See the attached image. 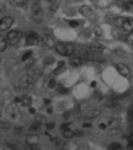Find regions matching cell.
I'll return each mask as SVG.
<instances>
[{"label":"cell","mask_w":133,"mask_h":150,"mask_svg":"<svg viewBox=\"0 0 133 150\" xmlns=\"http://www.w3.org/2000/svg\"><path fill=\"white\" fill-rule=\"evenodd\" d=\"M56 51L59 54L65 57H71L75 53V46L71 43H64V42H59L55 45Z\"/></svg>","instance_id":"1"},{"label":"cell","mask_w":133,"mask_h":150,"mask_svg":"<svg viewBox=\"0 0 133 150\" xmlns=\"http://www.w3.org/2000/svg\"><path fill=\"white\" fill-rule=\"evenodd\" d=\"M31 14H33V20L39 23L43 21V9H42V5L39 0H34L33 5H31Z\"/></svg>","instance_id":"2"},{"label":"cell","mask_w":133,"mask_h":150,"mask_svg":"<svg viewBox=\"0 0 133 150\" xmlns=\"http://www.w3.org/2000/svg\"><path fill=\"white\" fill-rule=\"evenodd\" d=\"M22 38V33L19 30H12L7 34L6 36V40H7V44L11 45V46H15L20 43Z\"/></svg>","instance_id":"3"},{"label":"cell","mask_w":133,"mask_h":150,"mask_svg":"<svg viewBox=\"0 0 133 150\" xmlns=\"http://www.w3.org/2000/svg\"><path fill=\"white\" fill-rule=\"evenodd\" d=\"M35 83V79L31 75H23L19 81V87L23 90H29L34 87Z\"/></svg>","instance_id":"4"},{"label":"cell","mask_w":133,"mask_h":150,"mask_svg":"<svg viewBox=\"0 0 133 150\" xmlns=\"http://www.w3.org/2000/svg\"><path fill=\"white\" fill-rule=\"evenodd\" d=\"M39 40H41V36H39L38 34H36V33H34V31L29 33V34L27 35V37H26V43H27V45H30V46L37 45L38 43H39Z\"/></svg>","instance_id":"5"},{"label":"cell","mask_w":133,"mask_h":150,"mask_svg":"<svg viewBox=\"0 0 133 150\" xmlns=\"http://www.w3.org/2000/svg\"><path fill=\"white\" fill-rule=\"evenodd\" d=\"M116 69L124 77H130L131 76V68L125 64H116Z\"/></svg>","instance_id":"6"},{"label":"cell","mask_w":133,"mask_h":150,"mask_svg":"<svg viewBox=\"0 0 133 150\" xmlns=\"http://www.w3.org/2000/svg\"><path fill=\"white\" fill-rule=\"evenodd\" d=\"M14 20L11 16H6V18H2L0 20V31H5L7 29H9L13 24Z\"/></svg>","instance_id":"7"},{"label":"cell","mask_w":133,"mask_h":150,"mask_svg":"<svg viewBox=\"0 0 133 150\" xmlns=\"http://www.w3.org/2000/svg\"><path fill=\"white\" fill-rule=\"evenodd\" d=\"M120 96L119 95H112L108 98V100L105 102V106L107 108H116L119 105V100H120Z\"/></svg>","instance_id":"8"},{"label":"cell","mask_w":133,"mask_h":150,"mask_svg":"<svg viewBox=\"0 0 133 150\" xmlns=\"http://www.w3.org/2000/svg\"><path fill=\"white\" fill-rule=\"evenodd\" d=\"M27 144L30 147H37L39 144V136L37 134H30L27 136Z\"/></svg>","instance_id":"9"},{"label":"cell","mask_w":133,"mask_h":150,"mask_svg":"<svg viewBox=\"0 0 133 150\" xmlns=\"http://www.w3.org/2000/svg\"><path fill=\"white\" fill-rule=\"evenodd\" d=\"M41 40H42L46 46H53V45H56V43H55L52 36L49 35V34H42V35H41Z\"/></svg>","instance_id":"10"},{"label":"cell","mask_w":133,"mask_h":150,"mask_svg":"<svg viewBox=\"0 0 133 150\" xmlns=\"http://www.w3.org/2000/svg\"><path fill=\"white\" fill-rule=\"evenodd\" d=\"M122 28H123V30L126 31V33H133V20L126 19V18H125L123 24H122Z\"/></svg>","instance_id":"11"},{"label":"cell","mask_w":133,"mask_h":150,"mask_svg":"<svg viewBox=\"0 0 133 150\" xmlns=\"http://www.w3.org/2000/svg\"><path fill=\"white\" fill-rule=\"evenodd\" d=\"M79 12H80V14L83 15L85 18H89V16L93 15V9H92L89 6H87V5L81 6L80 9H79Z\"/></svg>","instance_id":"12"},{"label":"cell","mask_w":133,"mask_h":150,"mask_svg":"<svg viewBox=\"0 0 133 150\" xmlns=\"http://www.w3.org/2000/svg\"><path fill=\"white\" fill-rule=\"evenodd\" d=\"M70 65L72 66V67H80L81 65H82V59H81V57L79 56H71L70 57Z\"/></svg>","instance_id":"13"},{"label":"cell","mask_w":133,"mask_h":150,"mask_svg":"<svg viewBox=\"0 0 133 150\" xmlns=\"http://www.w3.org/2000/svg\"><path fill=\"white\" fill-rule=\"evenodd\" d=\"M90 50L92 51H94L96 53H101V52H103L104 51V46L101 44V43H98V42H94V43H92L90 44Z\"/></svg>","instance_id":"14"},{"label":"cell","mask_w":133,"mask_h":150,"mask_svg":"<svg viewBox=\"0 0 133 150\" xmlns=\"http://www.w3.org/2000/svg\"><path fill=\"white\" fill-rule=\"evenodd\" d=\"M31 102H33V99H31V97L29 96V95H23L22 97H21V105L22 106H26V108H29L30 105H31Z\"/></svg>","instance_id":"15"},{"label":"cell","mask_w":133,"mask_h":150,"mask_svg":"<svg viewBox=\"0 0 133 150\" xmlns=\"http://www.w3.org/2000/svg\"><path fill=\"white\" fill-rule=\"evenodd\" d=\"M66 69V64L64 62V61H60L59 64H58V66H57V68L55 69V75H59V74H61Z\"/></svg>","instance_id":"16"},{"label":"cell","mask_w":133,"mask_h":150,"mask_svg":"<svg viewBox=\"0 0 133 150\" xmlns=\"http://www.w3.org/2000/svg\"><path fill=\"white\" fill-rule=\"evenodd\" d=\"M63 135H64V137H65L66 140H71V139L75 135V133L72 131V129H70V128H66V129L63 131Z\"/></svg>","instance_id":"17"},{"label":"cell","mask_w":133,"mask_h":150,"mask_svg":"<svg viewBox=\"0 0 133 150\" xmlns=\"http://www.w3.org/2000/svg\"><path fill=\"white\" fill-rule=\"evenodd\" d=\"M101 114V111L100 110H90L89 112L87 113V119H96L98 115Z\"/></svg>","instance_id":"18"},{"label":"cell","mask_w":133,"mask_h":150,"mask_svg":"<svg viewBox=\"0 0 133 150\" xmlns=\"http://www.w3.org/2000/svg\"><path fill=\"white\" fill-rule=\"evenodd\" d=\"M123 7L127 12H133V1L132 0H127V1L123 2Z\"/></svg>","instance_id":"19"},{"label":"cell","mask_w":133,"mask_h":150,"mask_svg":"<svg viewBox=\"0 0 133 150\" xmlns=\"http://www.w3.org/2000/svg\"><path fill=\"white\" fill-rule=\"evenodd\" d=\"M7 40H6V37H4L2 35H0V52H4L7 47Z\"/></svg>","instance_id":"20"},{"label":"cell","mask_w":133,"mask_h":150,"mask_svg":"<svg viewBox=\"0 0 133 150\" xmlns=\"http://www.w3.org/2000/svg\"><path fill=\"white\" fill-rule=\"evenodd\" d=\"M41 126H42V124H39L38 121H35V120H34V122L30 125L29 129H30V131H33V132L39 131V129H41Z\"/></svg>","instance_id":"21"},{"label":"cell","mask_w":133,"mask_h":150,"mask_svg":"<svg viewBox=\"0 0 133 150\" xmlns=\"http://www.w3.org/2000/svg\"><path fill=\"white\" fill-rule=\"evenodd\" d=\"M57 90H58V93H59L60 95L68 94V89H67L66 87H64L63 84H57Z\"/></svg>","instance_id":"22"},{"label":"cell","mask_w":133,"mask_h":150,"mask_svg":"<svg viewBox=\"0 0 133 150\" xmlns=\"http://www.w3.org/2000/svg\"><path fill=\"white\" fill-rule=\"evenodd\" d=\"M122 148H123L122 144L118 143V142H114V143H111V144L108 146V149H110V150H119V149H122Z\"/></svg>","instance_id":"23"},{"label":"cell","mask_w":133,"mask_h":150,"mask_svg":"<svg viewBox=\"0 0 133 150\" xmlns=\"http://www.w3.org/2000/svg\"><path fill=\"white\" fill-rule=\"evenodd\" d=\"M125 40H126V43L129 45L133 46V33H127V35L125 37Z\"/></svg>","instance_id":"24"},{"label":"cell","mask_w":133,"mask_h":150,"mask_svg":"<svg viewBox=\"0 0 133 150\" xmlns=\"http://www.w3.org/2000/svg\"><path fill=\"white\" fill-rule=\"evenodd\" d=\"M127 118L130 121H133V103L130 105V108L127 110Z\"/></svg>","instance_id":"25"},{"label":"cell","mask_w":133,"mask_h":150,"mask_svg":"<svg viewBox=\"0 0 133 150\" xmlns=\"http://www.w3.org/2000/svg\"><path fill=\"white\" fill-rule=\"evenodd\" d=\"M55 142H56V146H57L58 148H63V147L66 144V142H65L64 140H58V139H56Z\"/></svg>","instance_id":"26"},{"label":"cell","mask_w":133,"mask_h":150,"mask_svg":"<svg viewBox=\"0 0 133 150\" xmlns=\"http://www.w3.org/2000/svg\"><path fill=\"white\" fill-rule=\"evenodd\" d=\"M9 122L8 121H0V128H2V129H8L9 128Z\"/></svg>","instance_id":"27"},{"label":"cell","mask_w":133,"mask_h":150,"mask_svg":"<svg viewBox=\"0 0 133 150\" xmlns=\"http://www.w3.org/2000/svg\"><path fill=\"white\" fill-rule=\"evenodd\" d=\"M68 24H70L72 28H76V27H79L80 22L76 21V20H70V21H68Z\"/></svg>","instance_id":"28"},{"label":"cell","mask_w":133,"mask_h":150,"mask_svg":"<svg viewBox=\"0 0 133 150\" xmlns=\"http://www.w3.org/2000/svg\"><path fill=\"white\" fill-rule=\"evenodd\" d=\"M35 121H38L39 124H44V121H45V118H44L43 115H41V114H37V115L35 117Z\"/></svg>","instance_id":"29"},{"label":"cell","mask_w":133,"mask_h":150,"mask_svg":"<svg viewBox=\"0 0 133 150\" xmlns=\"http://www.w3.org/2000/svg\"><path fill=\"white\" fill-rule=\"evenodd\" d=\"M31 54H33V52H31V51H28V52H26V53L23 54V57H22V61H27L28 59H30Z\"/></svg>","instance_id":"30"},{"label":"cell","mask_w":133,"mask_h":150,"mask_svg":"<svg viewBox=\"0 0 133 150\" xmlns=\"http://www.w3.org/2000/svg\"><path fill=\"white\" fill-rule=\"evenodd\" d=\"M127 141H129V143H127V148H130V149H133V134H131V135L129 136Z\"/></svg>","instance_id":"31"},{"label":"cell","mask_w":133,"mask_h":150,"mask_svg":"<svg viewBox=\"0 0 133 150\" xmlns=\"http://www.w3.org/2000/svg\"><path fill=\"white\" fill-rule=\"evenodd\" d=\"M94 34H95L96 36H101L102 35V29L100 27H95L94 28Z\"/></svg>","instance_id":"32"},{"label":"cell","mask_w":133,"mask_h":150,"mask_svg":"<svg viewBox=\"0 0 133 150\" xmlns=\"http://www.w3.org/2000/svg\"><path fill=\"white\" fill-rule=\"evenodd\" d=\"M49 88H55V87H57V82H56V80H50V82H49Z\"/></svg>","instance_id":"33"},{"label":"cell","mask_w":133,"mask_h":150,"mask_svg":"<svg viewBox=\"0 0 133 150\" xmlns=\"http://www.w3.org/2000/svg\"><path fill=\"white\" fill-rule=\"evenodd\" d=\"M107 127H108V124H107V122H101V124L98 125V128H100L101 131H104V129H107Z\"/></svg>","instance_id":"34"},{"label":"cell","mask_w":133,"mask_h":150,"mask_svg":"<svg viewBox=\"0 0 133 150\" xmlns=\"http://www.w3.org/2000/svg\"><path fill=\"white\" fill-rule=\"evenodd\" d=\"M55 126H56V124H55V122H49V124H46V128H48L49 131L53 129V128H55Z\"/></svg>","instance_id":"35"},{"label":"cell","mask_w":133,"mask_h":150,"mask_svg":"<svg viewBox=\"0 0 133 150\" xmlns=\"http://www.w3.org/2000/svg\"><path fill=\"white\" fill-rule=\"evenodd\" d=\"M94 98H95V99H97V100H101V99L103 98V96H102V95L97 91V93H95V94H94Z\"/></svg>","instance_id":"36"},{"label":"cell","mask_w":133,"mask_h":150,"mask_svg":"<svg viewBox=\"0 0 133 150\" xmlns=\"http://www.w3.org/2000/svg\"><path fill=\"white\" fill-rule=\"evenodd\" d=\"M92 126H93V125H92L90 122H83V124H82V127H83L85 129H86V128H92Z\"/></svg>","instance_id":"37"},{"label":"cell","mask_w":133,"mask_h":150,"mask_svg":"<svg viewBox=\"0 0 133 150\" xmlns=\"http://www.w3.org/2000/svg\"><path fill=\"white\" fill-rule=\"evenodd\" d=\"M68 127H70V124H67V122H66V124H63V125L60 126V129H63V131H64V129H66V128H68Z\"/></svg>","instance_id":"38"},{"label":"cell","mask_w":133,"mask_h":150,"mask_svg":"<svg viewBox=\"0 0 133 150\" xmlns=\"http://www.w3.org/2000/svg\"><path fill=\"white\" fill-rule=\"evenodd\" d=\"M44 104L48 106V105H50L51 104V99H48V98H44Z\"/></svg>","instance_id":"39"},{"label":"cell","mask_w":133,"mask_h":150,"mask_svg":"<svg viewBox=\"0 0 133 150\" xmlns=\"http://www.w3.org/2000/svg\"><path fill=\"white\" fill-rule=\"evenodd\" d=\"M22 132H23V128H22V127H16V128H15V133H18V134H19V133H22Z\"/></svg>","instance_id":"40"},{"label":"cell","mask_w":133,"mask_h":150,"mask_svg":"<svg viewBox=\"0 0 133 150\" xmlns=\"http://www.w3.org/2000/svg\"><path fill=\"white\" fill-rule=\"evenodd\" d=\"M29 113H31V114H35V113H36V110H35L34 108H29Z\"/></svg>","instance_id":"41"},{"label":"cell","mask_w":133,"mask_h":150,"mask_svg":"<svg viewBox=\"0 0 133 150\" xmlns=\"http://www.w3.org/2000/svg\"><path fill=\"white\" fill-rule=\"evenodd\" d=\"M46 112H48V113H52V112H53V109H52L51 106H49V108L46 109Z\"/></svg>","instance_id":"42"},{"label":"cell","mask_w":133,"mask_h":150,"mask_svg":"<svg viewBox=\"0 0 133 150\" xmlns=\"http://www.w3.org/2000/svg\"><path fill=\"white\" fill-rule=\"evenodd\" d=\"M14 100H15V103H21V97H15Z\"/></svg>","instance_id":"43"},{"label":"cell","mask_w":133,"mask_h":150,"mask_svg":"<svg viewBox=\"0 0 133 150\" xmlns=\"http://www.w3.org/2000/svg\"><path fill=\"white\" fill-rule=\"evenodd\" d=\"M90 86H92V87H93V88H94V87H96V82H95V81H93V82H92V84H90Z\"/></svg>","instance_id":"44"},{"label":"cell","mask_w":133,"mask_h":150,"mask_svg":"<svg viewBox=\"0 0 133 150\" xmlns=\"http://www.w3.org/2000/svg\"><path fill=\"white\" fill-rule=\"evenodd\" d=\"M48 2H56V0H46Z\"/></svg>","instance_id":"45"},{"label":"cell","mask_w":133,"mask_h":150,"mask_svg":"<svg viewBox=\"0 0 133 150\" xmlns=\"http://www.w3.org/2000/svg\"><path fill=\"white\" fill-rule=\"evenodd\" d=\"M1 113H2V108H1V105H0V117H1Z\"/></svg>","instance_id":"46"}]
</instances>
